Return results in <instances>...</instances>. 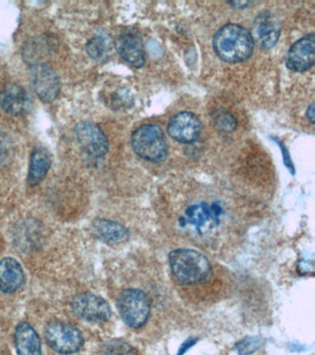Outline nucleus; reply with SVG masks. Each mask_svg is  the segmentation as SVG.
I'll use <instances>...</instances> for the list:
<instances>
[{
  "label": "nucleus",
  "instance_id": "nucleus-16",
  "mask_svg": "<svg viewBox=\"0 0 315 355\" xmlns=\"http://www.w3.org/2000/svg\"><path fill=\"white\" fill-rule=\"evenodd\" d=\"M15 340L18 355H42L39 335L28 322L16 326Z\"/></svg>",
  "mask_w": 315,
  "mask_h": 355
},
{
  "label": "nucleus",
  "instance_id": "nucleus-15",
  "mask_svg": "<svg viewBox=\"0 0 315 355\" xmlns=\"http://www.w3.org/2000/svg\"><path fill=\"white\" fill-rule=\"evenodd\" d=\"M26 275L20 262L13 257L0 260V291L12 294L23 287Z\"/></svg>",
  "mask_w": 315,
  "mask_h": 355
},
{
  "label": "nucleus",
  "instance_id": "nucleus-25",
  "mask_svg": "<svg viewBox=\"0 0 315 355\" xmlns=\"http://www.w3.org/2000/svg\"><path fill=\"white\" fill-rule=\"evenodd\" d=\"M306 116L308 121L311 122L312 124H314V103H312V104L309 105Z\"/></svg>",
  "mask_w": 315,
  "mask_h": 355
},
{
  "label": "nucleus",
  "instance_id": "nucleus-12",
  "mask_svg": "<svg viewBox=\"0 0 315 355\" xmlns=\"http://www.w3.org/2000/svg\"><path fill=\"white\" fill-rule=\"evenodd\" d=\"M222 213L223 208L218 202H200L187 208L181 223L182 226L189 224L198 232H201L219 223Z\"/></svg>",
  "mask_w": 315,
  "mask_h": 355
},
{
  "label": "nucleus",
  "instance_id": "nucleus-18",
  "mask_svg": "<svg viewBox=\"0 0 315 355\" xmlns=\"http://www.w3.org/2000/svg\"><path fill=\"white\" fill-rule=\"evenodd\" d=\"M51 157L48 150L37 147L32 153L31 161L27 177V183L31 187L39 185L45 180L51 168Z\"/></svg>",
  "mask_w": 315,
  "mask_h": 355
},
{
  "label": "nucleus",
  "instance_id": "nucleus-19",
  "mask_svg": "<svg viewBox=\"0 0 315 355\" xmlns=\"http://www.w3.org/2000/svg\"><path fill=\"white\" fill-rule=\"evenodd\" d=\"M101 355H138L136 349L123 340H110L102 345Z\"/></svg>",
  "mask_w": 315,
  "mask_h": 355
},
{
  "label": "nucleus",
  "instance_id": "nucleus-22",
  "mask_svg": "<svg viewBox=\"0 0 315 355\" xmlns=\"http://www.w3.org/2000/svg\"><path fill=\"white\" fill-rule=\"evenodd\" d=\"M215 126L224 132H233L237 127V119L228 111H219L215 116Z\"/></svg>",
  "mask_w": 315,
  "mask_h": 355
},
{
  "label": "nucleus",
  "instance_id": "nucleus-5",
  "mask_svg": "<svg viewBox=\"0 0 315 355\" xmlns=\"http://www.w3.org/2000/svg\"><path fill=\"white\" fill-rule=\"evenodd\" d=\"M46 343L60 354H73L81 351L84 336L77 327L65 322L52 321L45 329Z\"/></svg>",
  "mask_w": 315,
  "mask_h": 355
},
{
  "label": "nucleus",
  "instance_id": "nucleus-1",
  "mask_svg": "<svg viewBox=\"0 0 315 355\" xmlns=\"http://www.w3.org/2000/svg\"><path fill=\"white\" fill-rule=\"evenodd\" d=\"M213 46L221 60L229 63L242 62L253 55L254 42L251 33L239 24H226L215 33Z\"/></svg>",
  "mask_w": 315,
  "mask_h": 355
},
{
  "label": "nucleus",
  "instance_id": "nucleus-11",
  "mask_svg": "<svg viewBox=\"0 0 315 355\" xmlns=\"http://www.w3.org/2000/svg\"><path fill=\"white\" fill-rule=\"evenodd\" d=\"M281 24L278 17L269 11L260 13L254 19L251 37L254 44L264 49H271L278 43Z\"/></svg>",
  "mask_w": 315,
  "mask_h": 355
},
{
  "label": "nucleus",
  "instance_id": "nucleus-3",
  "mask_svg": "<svg viewBox=\"0 0 315 355\" xmlns=\"http://www.w3.org/2000/svg\"><path fill=\"white\" fill-rule=\"evenodd\" d=\"M131 144L135 154L149 162H162L168 155L167 140L159 125L146 124L138 128L132 133Z\"/></svg>",
  "mask_w": 315,
  "mask_h": 355
},
{
  "label": "nucleus",
  "instance_id": "nucleus-13",
  "mask_svg": "<svg viewBox=\"0 0 315 355\" xmlns=\"http://www.w3.org/2000/svg\"><path fill=\"white\" fill-rule=\"evenodd\" d=\"M314 47V33H309L296 42L287 52V68L296 72H304L311 69L315 60Z\"/></svg>",
  "mask_w": 315,
  "mask_h": 355
},
{
  "label": "nucleus",
  "instance_id": "nucleus-2",
  "mask_svg": "<svg viewBox=\"0 0 315 355\" xmlns=\"http://www.w3.org/2000/svg\"><path fill=\"white\" fill-rule=\"evenodd\" d=\"M168 261L174 277L182 284H198L211 272L209 260L195 250H174L170 252Z\"/></svg>",
  "mask_w": 315,
  "mask_h": 355
},
{
  "label": "nucleus",
  "instance_id": "nucleus-27",
  "mask_svg": "<svg viewBox=\"0 0 315 355\" xmlns=\"http://www.w3.org/2000/svg\"><path fill=\"white\" fill-rule=\"evenodd\" d=\"M229 4L233 5L237 8H246L247 6H250L249 2H231Z\"/></svg>",
  "mask_w": 315,
  "mask_h": 355
},
{
  "label": "nucleus",
  "instance_id": "nucleus-4",
  "mask_svg": "<svg viewBox=\"0 0 315 355\" xmlns=\"http://www.w3.org/2000/svg\"><path fill=\"white\" fill-rule=\"evenodd\" d=\"M117 306L124 323L132 329L143 327L150 315V301L143 291L137 288L123 291L118 295Z\"/></svg>",
  "mask_w": 315,
  "mask_h": 355
},
{
  "label": "nucleus",
  "instance_id": "nucleus-10",
  "mask_svg": "<svg viewBox=\"0 0 315 355\" xmlns=\"http://www.w3.org/2000/svg\"><path fill=\"white\" fill-rule=\"evenodd\" d=\"M168 132L179 143L192 144L197 141L201 132V122L195 114L183 111L170 119Z\"/></svg>",
  "mask_w": 315,
  "mask_h": 355
},
{
  "label": "nucleus",
  "instance_id": "nucleus-7",
  "mask_svg": "<svg viewBox=\"0 0 315 355\" xmlns=\"http://www.w3.org/2000/svg\"><path fill=\"white\" fill-rule=\"evenodd\" d=\"M33 90L43 102L51 103L59 96L62 83L59 75L46 63H37L30 69Z\"/></svg>",
  "mask_w": 315,
  "mask_h": 355
},
{
  "label": "nucleus",
  "instance_id": "nucleus-21",
  "mask_svg": "<svg viewBox=\"0 0 315 355\" xmlns=\"http://www.w3.org/2000/svg\"><path fill=\"white\" fill-rule=\"evenodd\" d=\"M264 344V340L261 337H246L237 343L236 349L240 355H251L258 351Z\"/></svg>",
  "mask_w": 315,
  "mask_h": 355
},
{
  "label": "nucleus",
  "instance_id": "nucleus-26",
  "mask_svg": "<svg viewBox=\"0 0 315 355\" xmlns=\"http://www.w3.org/2000/svg\"><path fill=\"white\" fill-rule=\"evenodd\" d=\"M195 343H196V340H192V338H190V340L186 341V343H185L183 344V346H181V349H179L178 355L183 354L184 352H186L188 349H189V348H190V347L195 345Z\"/></svg>",
  "mask_w": 315,
  "mask_h": 355
},
{
  "label": "nucleus",
  "instance_id": "nucleus-8",
  "mask_svg": "<svg viewBox=\"0 0 315 355\" xmlns=\"http://www.w3.org/2000/svg\"><path fill=\"white\" fill-rule=\"evenodd\" d=\"M79 146L90 157H104L109 150V139L101 128L90 121H81L74 129Z\"/></svg>",
  "mask_w": 315,
  "mask_h": 355
},
{
  "label": "nucleus",
  "instance_id": "nucleus-17",
  "mask_svg": "<svg viewBox=\"0 0 315 355\" xmlns=\"http://www.w3.org/2000/svg\"><path fill=\"white\" fill-rule=\"evenodd\" d=\"M92 230L96 237L109 244H120L128 241L129 230L118 222L106 218L93 221Z\"/></svg>",
  "mask_w": 315,
  "mask_h": 355
},
{
  "label": "nucleus",
  "instance_id": "nucleus-6",
  "mask_svg": "<svg viewBox=\"0 0 315 355\" xmlns=\"http://www.w3.org/2000/svg\"><path fill=\"white\" fill-rule=\"evenodd\" d=\"M71 308L79 318L91 323H103L111 318L109 302L93 293L77 294L71 302Z\"/></svg>",
  "mask_w": 315,
  "mask_h": 355
},
{
  "label": "nucleus",
  "instance_id": "nucleus-20",
  "mask_svg": "<svg viewBox=\"0 0 315 355\" xmlns=\"http://www.w3.org/2000/svg\"><path fill=\"white\" fill-rule=\"evenodd\" d=\"M87 51L93 60H101L107 57L109 51V44L103 36H96L88 42Z\"/></svg>",
  "mask_w": 315,
  "mask_h": 355
},
{
  "label": "nucleus",
  "instance_id": "nucleus-14",
  "mask_svg": "<svg viewBox=\"0 0 315 355\" xmlns=\"http://www.w3.org/2000/svg\"><path fill=\"white\" fill-rule=\"evenodd\" d=\"M31 99L28 92L21 85L10 83L0 91V107L12 116H21L29 110Z\"/></svg>",
  "mask_w": 315,
  "mask_h": 355
},
{
  "label": "nucleus",
  "instance_id": "nucleus-9",
  "mask_svg": "<svg viewBox=\"0 0 315 355\" xmlns=\"http://www.w3.org/2000/svg\"><path fill=\"white\" fill-rule=\"evenodd\" d=\"M115 46L124 61L134 68H141L145 63V51L142 35L136 29L123 31L116 37Z\"/></svg>",
  "mask_w": 315,
  "mask_h": 355
},
{
  "label": "nucleus",
  "instance_id": "nucleus-23",
  "mask_svg": "<svg viewBox=\"0 0 315 355\" xmlns=\"http://www.w3.org/2000/svg\"><path fill=\"white\" fill-rule=\"evenodd\" d=\"M12 141L6 133L0 130V168L10 162L12 157Z\"/></svg>",
  "mask_w": 315,
  "mask_h": 355
},
{
  "label": "nucleus",
  "instance_id": "nucleus-24",
  "mask_svg": "<svg viewBox=\"0 0 315 355\" xmlns=\"http://www.w3.org/2000/svg\"><path fill=\"white\" fill-rule=\"evenodd\" d=\"M273 140H275L276 143L278 144V146L280 147V150L282 152V154H283V159H284V164L285 166H287V169L290 172H291V174L295 173V168L294 165H293L291 157H290L289 153L287 151V147L285 146V144L282 143L280 140H278V138H273Z\"/></svg>",
  "mask_w": 315,
  "mask_h": 355
}]
</instances>
